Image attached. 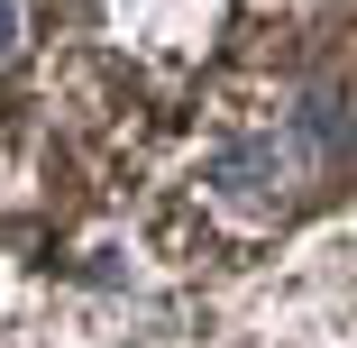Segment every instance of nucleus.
<instances>
[{"label": "nucleus", "mask_w": 357, "mask_h": 348, "mask_svg": "<svg viewBox=\"0 0 357 348\" xmlns=\"http://www.w3.org/2000/svg\"><path fill=\"white\" fill-rule=\"evenodd\" d=\"M10 28H19V19H10V0H0V55H10Z\"/></svg>", "instance_id": "1"}]
</instances>
